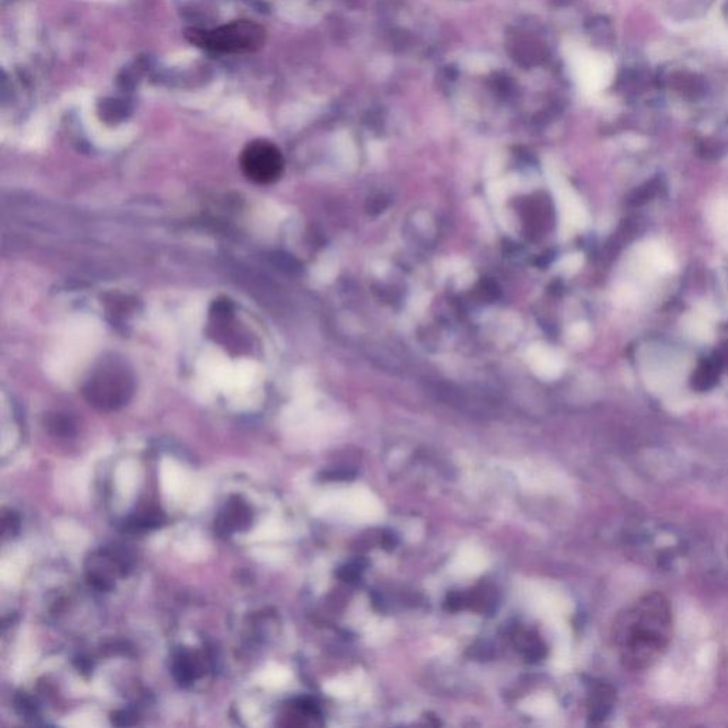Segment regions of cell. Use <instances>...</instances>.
<instances>
[{"label":"cell","instance_id":"1","mask_svg":"<svg viewBox=\"0 0 728 728\" xmlns=\"http://www.w3.org/2000/svg\"><path fill=\"white\" fill-rule=\"evenodd\" d=\"M671 635V602L659 592H650L620 613L613 640L623 666L630 671H645L663 657Z\"/></svg>","mask_w":728,"mask_h":728},{"label":"cell","instance_id":"2","mask_svg":"<svg viewBox=\"0 0 728 728\" xmlns=\"http://www.w3.org/2000/svg\"><path fill=\"white\" fill-rule=\"evenodd\" d=\"M133 372L123 360L103 359L90 372L83 394L92 408L103 411L118 410L134 394Z\"/></svg>","mask_w":728,"mask_h":728},{"label":"cell","instance_id":"3","mask_svg":"<svg viewBox=\"0 0 728 728\" xmlns=\"http://www.w3.org/2000/svg\"><path fill=\"white\" fill-rule=\"evenodd\" d=\"M191 43L211 52L245 55L257 52L265 41L262 26L250 21H236L211 31L192 29L187 33Z\"/></svg>","mask_w":728,"mask_h":728},{"label":"cell","instance_id":"4","mask_svg":"<svg viewBox=\"0 0 728 728\" xmlns=\"http://www.w3.org/2000/svg\"><path fill=\"white\" fill-rule=\"evenodd\" d=\"M285 161L281 150L274 143L255 140L243 148L241 168L248 180L260 185L272 184L281 178Z\"/></svg>","mask_w":728,"mask_h":728},{"label":"cell","instance_id":"5","mask_svg":"<svg viewBox=\"0 0 728 728\" xmlns=\"http://www.w3.org/2000/svg\"><path fill=\"white\" fill-rule=\"evenodd\" d=\"M130 557L123 549L118 548L101 549L90 557L87 562V579L90 585L94 588L110 591L113 589L114 579L126 575L127 569H130Z\"/></svg>","mask_w":728,"mask_h":728},{"label":"cell","instance_id":"6","mask_svg":"<svg viewBox=\"0 0 728 728\" xmlns=\"http://www.w3.org/2000/svg\"><path fill=\"white\" fill-rule=\"evenodd\" d=\"M252 522V513L242 499L233 498L226 504L221 516H219L218 528L221 532L231 533L233 531H243Z\"/></svg>","mask_w":728,"mask_h":728},{"label":"cell","instance_id":"7","mask_svg":"<svg viewBox=\"0 0 728 728\" xmlns=\"http://www.w3.org/2000/svg\"><path fill=\"white\" fill-rule=\"evenodd\" d=\"M198 664L194 656L187 650H178L172 657V674L175 680L181 686H189L198 677Z\"/></svg>","mask_w":728,"mask_h":728},{"label":"cell","instance_id":"8","mask_svg":"<svg viewBox=\"0 0 728 728\" xmlns=\"http://www.w3.org/2000/svg\"><path fill=\"white\" fill-rule=\"evenodd\" d=\"M165 521L164 513H161L155 506H145L143 510L136 513L128 521V527L131 530H153L162 525Z\"/></svg>","mask_w":728,"mask_h":728},{"label":"cell","instance_id":"9","mask_svg":"<svg viewBox=\"0 0 728 728\" xmlns=\"http://www.w3.org/2000/svg\"><path fill=\"white\" fill-rule=\"evenodd\" d=\"M516 645L522 650L528 660H540L545 656V646L537 636H531L530 633H518L515 637Z\"/></svg>","mask_w":728,"mask_h":728},{"label":"cell","instance_id":"10","mask_svg":"<svg viewBox=\"0 0 728 728\" xmlns=\"http://www.w3.org/2000/svg\"><path fill=\"white\" fill-rule=\"evenodd\" d=\"M46 427L52 434L58 435V437H69V435L75 434V431L73 421L69 417L63 416V414L48 416V420H46Z\"/></svg>","mask_w":728,"mask_h":728},{"label":"cell","instance_id":"11","mask_svg":"<svg viewBox=\"0 0 728 728\" xmlns=\"http://www.w3.org/2000/svg\"><path fill=\"white\" fill-rule=\"evenodd\" d=\"M362 571L363 566L360 565V562H355V564L346 565V566H343V568L338 572V576L345 582H355L360 578V574H362Z\"/></svg>","mask_w":728,"mask_h":728},{"label":"cell","instance_id":"12","mask_svg":"<svg viewBox=\"0 0 728 728\" xmlns=\"http://www.w3.org/2000/svg\"><path fill=\"white\" fill-rule=\"evenodd\" d=\"M18 525H19L18 516L14 515V513H9V515L4 516V535H13V533H16V530H14V527H18Z\"/></svg>","mask_w":728,"mask_h":728},{"label":"cell","instance_id":"13","mask_svg":"<svg viewBox=\"0 0 728 728\" xmlns=\"http://www.w3.org/2000/svg\"><path fill=\"white\" fill-rule=\"evenodd\" d=\"M113 723L120 727L134 724V715H131L130 711H118L113 715Z\"/></svg>","mask_w":728,"mask_h":728}]
</instances>
